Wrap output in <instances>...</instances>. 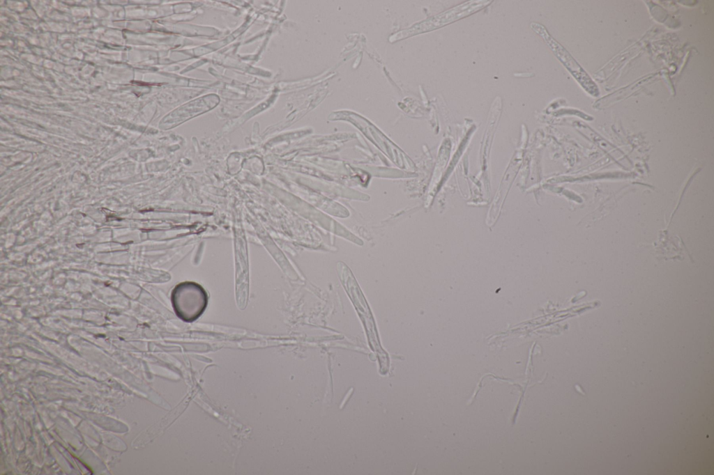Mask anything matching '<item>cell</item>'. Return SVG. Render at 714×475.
Wrapping results in <instances>:
<instances>
[{
    "mask_svg": "<svg viewBox=\"0 0 714 475\" xmlns=\"http://www.w3.org/2000/svg\"><path fill=\"white\" fill-rule=\"evenodd\" d=\"M172 303L175 313L181 319L192 322L204 311L208 296L199 284L186 281L178 284L174 288Z\"/></svg>",
    "mask_w": 714,
    "mask_h": 475,
    "instance_id": "1",
    "label": "cell"
},
{
    "mask_svg": "<svg viewBox=\"0 0 714 475\" xmlns=\"http://www.w3.org/2000/svg\"><path fill=\"white\" fill-rule=\"evenodd\" d=\"M215 105V104H206L197 107V104H194L193 107L189 104L186 105V108L185 107H182L181 109H178L173 111L171 125L174 127L191 117L208 111Z\"/></svg>",
    "mask_w": 714,
    "mask_h": 475,
    "instance_id": "2",
    "label": "cell"
}]
</instances>
